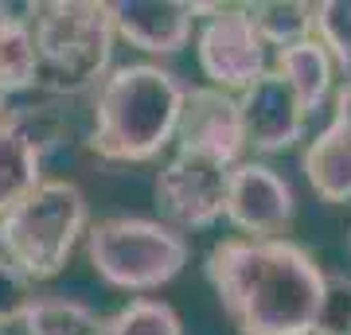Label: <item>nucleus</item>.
Returning a JSON list of instances; mask_svg holds the SVG:
<instances>
[{"mask_svg": "<svg viewBox=\"0 0 351 335\" xmlns=\"http://www.w3.org/2000/svg\"><path fill=\"white\" fill-rule=\"evenodd\" d=\"M199 66L211 78L215 90H246L265 75V39L258 36L254 20L242 8H226L219 4V12L203 24L199 32Z\"/></svg>", "mask_w": 351, "mask_h": 335, "instance_id": "0eeeda50", "label": "nucleus"}, {"mask_svg": "<svg viewBox=\"0 0 351 335\" xmlns=\"http://www.w3.org/2000/svg\"><path fill=\"white\" fill-rule=\"evenodd\" d=\"M348 253H351V230H348Z\"/></svg>", "mask_w": 351, "mask_h": 335, "instance_id": "b1692460", "label": "nucleus"}, {"mask_svg": "<svg viewBox=\"0 0 351 335\" xmlns=\"http://www.w3.org/2000/svg\"><path fill=\"white\" fill-rule=\"evenodd\" d=\"M36 39V86L47 94H82L106 82L113 59V4L94 0H43L27 4Z\"/></svg>", "mask_w": 351, "mask_h": 335, "instance_id": "7ed1b4c3", "label": "nucleus"}, {"mask_svg": "<svg viewBox=\"0 0 351 335\" xmlns=\"http://www.w3.org/2000/svg\"><path fill=\"white\" fill-rule=\"evenodd\" d=\"M188 86L152 62H125L106 75L94 101L90 152L101 160L145 164L180 133Z\"/></svg>", "mask_w": 351, "mask_h": 335, "instance_id": "f03ea898", "label": "nucleus"}, {"mask_svg": "<svg viewBox=\"0 0 351 335\" xmlns=\"http://www.w3.org/2000/svg\"><path fill=\"white\" fill-rule=\"evenodd\" d=\"M230 172L234 168L180 149L156 175V207L180 230H207L226 214Z\"/></svg>", "mask_w": 351, "mask_h": 335, "instance_id": "423d86ee", "label": "nucleus"}, {"mask_svg": "<svg viewBox=\"0 0 351 335\" xmlns=\"http://www.w3.org/2000/svg\"><path fill=\"white\" fill-rule=\"evenodd\" d=\"M4 98H8V90H4V82H0V117H4Z\"/></svg>", "mask_w": 351, "mask_h": 335, "instance_id": "5701e85b", "label": "nucleus"}, {"mask_svg": "<svg viewBox=\"0 0 351 335\" xmlns=\"http://www.w3.org/2000/svg\"><path fill=\"white\" fill-rule=\"evenodd\" d=\"M226 223L239 226L242 238H281L293 223V187L277 168L262 160H242L230 172Z\"/></svg>", "mask_w": 351, "mask_h": 335, "instance_id": "6e6552de", "label": "nucleus"}, {"mask_svg": "<svg viewBox=\"0 0 351 335\" xmlns=\"http://www.w3.org/2000/svg\"><path fill=\"white\" fill-rule=\"evenodd\" d=\"M0 82L8 94L36 86V39L27 16H20L4 36H0Z\"/></svg>", "mask_w": 351, "mask_h": 335, "instance_id": "f3484780", "label": "nucleus"}, {"mask_svg": "<svg viewBox=\"0 0 351 335\" xmlns=\"http://www.w3.org/2000/svg\"><path fill=\"white\" fill-rule=\"evenodd\" d=\"M313 335H351V277L328 273V293Z\"/></svg>", "mask_w": 351, "mask_h": 335, "instance_id": "aec40b11", "label": "nucleus"}, {"mask_svg": "<svg viewBox=\"0 0 351 335\" xmlns=\"http://www.w3.org/2000/svg\"><path fill=\"white\" fill-rule=\"evenodd\" d=\"M101 335H184L180 316L164 300H129L121 312L106 320Z\"/></svg>", "mask_w": 351, "mask_h": 335, "instance_id": "a211bd4d", "label": "nucleus"}, {"mask_svg": "<svg viewBox=\"0 0 351 335\" xmlns=\"http://www.w3.org/2000/svg\"><path fill=\"white\" fill-rule=\"evenodd\" d=\"M43 184V149L12 113L0 117V219Z\"/></svg>", "mask_w": 351, "mask_h": 335, "instance_id": "ddd939ff", "label": "nucleus"}, {"mask_svg": "<svg viewBox=\"0 0 351 335\" xmlns=\"http://www.w3.org/2000/svg\"><path fill=\"white\" fill-rule=\"evenodd\" d=\"M176 140L184 152H199L215 164L239 168V156L246 149V125H242L239 98H230L226 90L215 86H188Z\"/></svg>", "mask_w": 351, "mask_h": 335, "instance_id": "1a4fd4ad", "label": "nucleus"}, {"mask_svg": "<svg viewBox=\"0 0 351 335\" xmlns=\"http://www.w3.org/2000/svg\"><path fill=\"white\" fill-rule=\"evenodd\" d=\"M246 16L254 20L258 36L265 39V47H277V51L293 47V43H304V39H313V32H316V8L313 4L258 0V4H246Z\"/></svg>", "mask_w": 351, "mask_h": 335, "instance_id": "2eb2a0df", "label": "nucleus"}, {"mask_svg": "<svg viewBox=\"0 0 351 335\" xmlns=\"http://www.w3.org/2000/svg\"><path fill=\"white\" fill-rule=\"evenodd\" d=\"M16 20H20V16H12V8H8V4H0V36H4Z\"/></svg>", "mask_w": 351, "mask_h": 335, "instance_id": "4be33fe9", "label": "nucleus"}, {"mask_svg": "<svg viewBox=\"0 0 351 335\" xmlns=\"http://www.w3.org/2000/svg\"><path fill=\"white\" fill-rule=\"evenodd\" d=\"M301 168L324 203L351 199V82L336 90L332 121L324 125V133H316V140H308V149L301 152Z\"/></svg>", "mask_w": 351, "mask_h": 335, "instance_id": "9b49d317", "label": "nucleus"}, {"mask_svg": "<svg viewBox=\"0 0 351 335\" xmlns=\"http://www.w3.org/2000/svg\"><path fill=\"white\" fill-rule=\"evenodd\" d=\"M207 281L239 335H313L328 273L289 238H223L207 253Z\"/></svg>", "mask_w": 351, "mask_h": 335, "instance_id": "f257e3e1", "label": "nucleus"}, {"mask_svg": "<svg viewBox=\"0 0 351 335\" xmlns=\"http://www.w3.org/2000/svg\"><path fill=\"white\" fill-rule=\"evenodd\" d=\"M86 230V199L71 179H43L27 199L0 219V253L27 281H51L63 273Z\"/></svg>", "mask_w": 351, "mask_h": 335, "instance_id": "20e7f679", "label": "nucleus"}, {"mask_svg": "<svg viewBox=\"0 0 351 335\" xmlns=\"http://www.w3.org/2000/svg\"><path fill=\"white\" fill-rule=\"evenodd\" d=\"M316 8V39L351 75V0H324Z\"/></svg>", "mask_w": 351, "mask_h": 335, "instance_id": "6ab92c4d", "label": "nucleus"}, {"mask_svg": "<svg viewBox=\"0 0 351 335\" xmlns=\"http://www.w3.org/2000/svg\"><path fill=\"white\" fill-rule=\"evenodd\" d=\"M332 66H336V59L328 55V47L316 36L277 51V59H274V71L297 90V98L304 101L308 113L320 110L328 101V94H332Z\"/></svg>", "mask_w": 351, "mask_h": 335, "instance_id": "4468645a", "label": "nucleus"}, {"mask_svg": "<svg viewBox=\"0 0 351 335\" xmlns=\"http://www.w3.org/2000/svg\"><path fill=\"white\" fill-rule=\"evenodd\" d=\"M239 106L242 125H246V145H254L258 152H285L289 145L301 140L308 110L277 71H265L239 98Z\"/></svg>", "mask_w": 351, "mask_h": 335, "instance_id": "9d476101", "label": "nucleus"}, {"mask_svg": "<svg viewBox=\"0 0 351 335\" xmlns=\"http://www.w3.org/2000/svg\"><path fill=\"white\" fill-rule=\"evenodd\" d=\"M32 281H27L16 265L0 258V327L12 320H24V312L32 308Z\"/></svg>", "mask_w": 351, "mask_h": 335, "instance_id": "412c9836", "label": "nucleus"}, {"mask_svg": "<svg viewBox=\"0 0 351 335\" xmlns=\"http://www.w3.org/2000/svg\"><path fill=\"white\" fill-rule=\"evenodd\" d=\"M195 8L180 0H121L113 4V24L117 36L129 47L149 51V55H176L188 47Z\"/></svg>", "mask_w": 351, "mask_h": 335, "instance_id": "f8f14e48", "label": "nucleus"}, {"mask_svg": "<svg viewBox=\"0 0 351 335\" xmlns=\"http://www.w3.org/2000/svg\"><path fill=\"white\" fill-rule=\"evenodd\" d=\"M24 332L27 335H101L106 320H98V312H90L78 300L63 297H39L32 300V308L24 312Z\"/></svg>", "mask_w": 351, "mask_h": 335, "instance_id": "dca6fc26", "label": "nucleus"}, {"mask_svg": "<svg viewBox=\"0 0 351 335\" xmlns=\"http://www.w3.org/2000/svg\"><path fill=\"white\" fill-rule=\"evenodd\" d=\"M86 258L113 288H160L188 265V238L152 219H101L86 230Z\"/></svg>", "mask_w": 351, "mask_h": 335, "instance_id": "39448f33", "label": "nucleus"}]
</instances>
